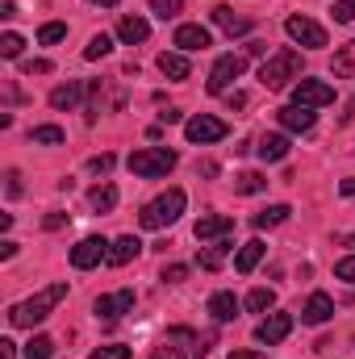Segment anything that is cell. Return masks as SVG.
I'll use <instances>...</instances> for the list:
<instances>
[{
	"label": "cell",
	"mask_w": 355,
	"mask_h": 359,
	"mask_svg": "<svg viewBox=\"0 0 355 359\" xmlns=\"http://www.w3.org/2000/svg\"><path fill=\"white\" fill-rule=\"evenodd\" d=\"M63 297H67V284H51V288H42L38 297H29V301H21V305L8 309V326H17V330H34L38 322L51 318V309H55Z\"/></svg>",
	"instance_id": "1"
},
{
	"label": "cell",
	"mask_w": 355,
	"mask_h": 359,
	"mask_svg": "<svg viewBox=\"0 0 355 359\" xmlns=\"http://www.w3.org/2000/svg\"><path fill=\"white\" fill-rule=\"evenodd\" d=\"M184 205H188L184 188H168L163 196H155L151 205H142L138 222H142V230H163V226H172L180 213H184Z\"/></svg>",
	"instance_id": "2"
},
{
	"label": "cell",
	"mask_w": 355,
	"mask_h": 359,
	"mask_svg": "<svg viewBox=\"0 0 355 359\" xmlns=\"http://www.w3.org/2000/svg\"><path fill=\"white\" fill-rule=\"evenodd\" d=\"M260 80H264L267 92H280L288 88L293 80H301V55L293 50V46H284V50H276L272 59H267L264 67H260Z\"/></svg>",
	"instance_id": "3"
},
{
	"label": "cell",
	"mask_w": 355,
	"mask_h": 359,
	"mask_svg": "<svg viewBox=\"0 0 355 359\" xmlns=\"http://www.w3.org/2000/svg\"><path fill=\"white\" fill-rule=\"evenodd\" d=\"M176 163H180V155L176 151H168V147H147V151H134V155H130V172L142 176V180L168 176Z\"/></svg>",
	"instance_id": "4"
},
{
	"label": "cell",
	"mask_w": 355,
	"mask_h": 359,
	"mask_svg": "<svg viewBox=\"0 0 355 359\" xmlns=\"http://www.w3.org/2000/svg\"><path fill=\"white\" fill-rule=\"evenodd\" d=\"M163 347H168L176 359H205V351H209V334L201 339V334H192V330L176 326V330H168Z\"/></svg>",
	"instance_id": "5"
},
{
	"label": "cell",
	"mask_w": 355,
	"mask_h": 359,
	"mask_svg": "<svg viewBox=\"0 0 355 359\" xmlns=\"http://www.w3.org/2000/svg\"><path fill=\"white\" fill-rule=\"evenodd\" d=\"M243 72H247V55H222V59L213 63V72H209V84H205V88L217 96V92L230 88Z\"/></svg>",
	"instance_id": "6"
},
{
	"label": "cell",
	"mask_w": 355,
	"mask_h": 359,
	"mask_svg": "<svg viewBox=\"0 0 355 359\" xmlns=\"http://www.w3.org/2000/svg\"><path fill=\"white\" fill-rule=\"evenodd\" d=\"M284 29H288V38H293V42H301V46H309V50L326 46V29H322L314 17H305V13L288 17V21H284Z\"/></svg>",
	"instance_id": "7"
},
{
	"label": "cell",
	"mask_w": 355,
	"mask_h": 359,
	"mask_svg": "<svg viewBox=\"0 0 355 359\" xmlns=\"http://www.w3.org/2000/svg\"><path fill=\"white\" fill-rule=\"evenodd\" d=\"M184 134H188V142H222L230 130H226V121L222 117H209V113H201V117H192V121H184Z\"/></svg>",
	"instance_id": "8"
},
{
	"label": "cell",
	"mask_w": 355,
	"mask_h": 359,
	"mask_svg": "<svg viewBox=\"0 0 355 359\" xmlns=\"http://www.w3.org/2000/svg\"><path fill=\"white\" fill-rule=\"evenodd\" d=\"M330 100H335V88L326 80H297L293 84V104H301V109H318Z\"/></svg>",
	"instance_id": "9"
},
{
	"label": "cell",
	"mask_w": 355,
	"mask_h": 359,
	"mask_svg": "<svg viewBox=\"0 0 355 359\" xmlns=\"http://www.w3.org/2000/svg\"><path fill=\"white\" fill-rule=\"evenodd\" d=\"M100 259H109V243H105V238H96V234L72 247V268L88 271V268H96Z\"/></svg>",
	"instance_id": "10"
},
{
	"label": "cell",
	"mask_w": 355,
	"mask_h": 359,
	"mask_svg": "<svg viewBox=\"0 0 355 359\" xmlns=\"http://www.w3.org/2000/svg\"><path fill=\"white\" fill-rule=\"evenodd\" d=\"M126 309H134V288H121V292H113V297H96V305H92V313H96L100 322H117Z\"/></svg>",
	"instance_id": "11"
},
{
	"label": "cell",
	"mask_w": 355,
	"mask_h": 359,
	"mask_svg": "<svg viewBox=\"0 0 355 359\" xmlns=\"http://www.w3.org/2000/svg\"><path fill=\"white\" fill-rule=\"evenodd\" d=\"M288 330H293V313H267L264 322L255 326V339L267 343V347H276V343L288 339Z\"/></svg>",
	"instance_id": "12"
},
{
	"label": "cell",
	"mask_w": 355,
	"mask_h": 359,
	"mask_svg": "<svg viewBox=\"0 0 355 359\" xmlns=\"http://www.w3.org/2000/svg\"><path fill=\"white\" fill-rule=\"evenodd\" d=\"M234 230V217L230 213H205V217H196V226H192V234L205 243V238H226Z\"/></svg>",
	"instance_id": "13"
},
{
	"label": "cell",
	"mask_w": 355,
	"mask_h": 359,
	"mask_svg": "<svg viewBox=\"0 0 355 359\" xmlns=\"http://www.w3.org/2000/svg\"><path fill=\"white\" fill-rule=\"evenodd\" d=\"M335 318V301L326 297V292H309V301H305V309H301V322L305 326H322V322H330Z\"/></svg>",
	"instance_id": "14"
},
{
	"label": "cell",
	"mask_w": 355,
	"mask_h": 359,
	"mask_svg": "<svg viewBox=\"0 0 355 359\" xmlns=\"http://www.w3.org/2000/svg\"><path fill=\"white\" fill-rule=\"evenodd\" d=\"M276 117H280V126L293 130V134H309V130H314V113L301 109V104H284V109H276Z\"/></svg>",
	"instance_id": "15"
},
{
	"label": "cell",
	"mask_w": 355,
	"mask_h": 359,
	"mask_svg": "<svg viewBox=\"0 0 355 359\" xmlns=\"http://www.w3.org/2000/svg\"><path fill=\"white\" fill-rule=\"evenodd\" d=\"M176 46H180V55H188V50H205V46H209V29H205V25H180L176 29Z\"/></svg>",
	"instance_id": "16"
},
{
	"label": "cell",
	"mask_w": 355,
	"mask_h": 359,
	"mask_svg": "<svg viewBox=\"0 0 355 359\" xmlns=\"http://www.w3.org/2000/svg\"><path fill=\"white\" fill-rule=\"evenodd\" d=\"M138 251H142V243H138L134 234H121L117 243H109V264H113V268H126Z\"/></svg>",
	"instance_id": "17"
},
{
	"label": "cell",
	"mask_w": 355,
	"mask_h": 359,
	"mask_svg": "<svg viewBox=\"0 0 355 359\" xmlns=\"http://www.w3.org/2000/svg\"><path fill=\"white\" fill-rule=\"evenodd\" d=\"M209 313H213V322H234L239 318V297L234 292H213L209 297Z\"/></svg>",
	"instance_id": "18"
},
{
	"label": "cell",
	"mask_w": 355,
	"mask_h": 359,
	"mask_svg": "<svg viewBox=\"0 0 355 359\" xmlns=\"http://www.w3.org/2000/svg\"><path fill=\"white\" fill-rule=\"evenodd\" d=\"M255 151H260L264 163H280V159L288 155V138H284V134H264V138L255 142Z\"/></svg>",
	"instance_id": "19"
},
{
	"label": "cell",
	"mask_w": 355,
	"mask_h": 359,
	"mask_svg": "<svg viewBox=\"0 0 355 359\" xmlns=\"http://www.w3.org/2000/svg\"><path fill=\"white\" fill-rule=\"evenodd\" d=\"M147 34H151V25H147L142 17H121V21H117V38H121L126 46H134V42H147Z\"/></svg>",
	"instance_id": "20"
},
{
	"label": "cell",
	"mask_w": 355,
	"mask_h": 359,
	"mask_svg": "<svg viewBox=\"0 0 355 359\" xmlns=\"http://www.w3.org/2000/svg\"><path fill=\"white\" fill-rule=\"evenodd\" d=\"M213 21H217V25H222L230 38L251 29V21H247V17H234V8H230V4H217V8H213Z\"/></svg>",
	"instance_id": "21"
},
{
	"label": "cell",
	"mask_w": 355,
	"mask_h": 359,
	"mask_svg": "<svg viewBox=\"0 0 355 359\" xmlns=\"http://www.w3.org/2000/svg\"><path fill=\"white\" fill-rule=\"evenodd\" d=\"M159 72H163L168 80H188V72H192V67H188V59H184V55L163 50V55H159Z\"/></svg>",
	"instance_id": "22"
},
{
	"label": "cell",
	"mask_w": 355,
	"mask_h": 359,
	"mask_svg": "<svg viewBox=\"0 0 355 359\" xmlns=\"http://www.w3.org/2000/svg\"><path fill=\"white\" fill-rule=\"evenodd\" d=\"M264 255H267V247L260 243V238H251V243H247V247L239 251V259H234V268L243 271V276H251V271H255V264H260Z\"/></svg>",
	"instance_id": "23"
},
{
	"label": "cell",
	"mask_w": 355,
	"mask_h": 359,
	"mask_svg": "<svg viewBox=\"0 0 355 359\" xmlns=\"http://www.w3.org/2000/svg\"><path fill=\"white\" fill-rule=\"evenodd\" d=\"M330 67H335V76H339V80H351V76H355V38L347 42V46H339V50H335V63H330Z\"/></svg>",
	"instance_id": "24"
},
{
	"label": "cell",
	"mask_w": 355,
	"mask_h": 359,
	"mask_svg": "<svg viewBox=\"0 0 355 359\" xmlns=\"http://www.w3.org/2000/svg\"><path fill=\"white\" fill-rule=\"evenodd\" d=\"M288 205H267V209H260L251 222H255V230H272V226H280V222H288Z\"/></svg>",
	"instance_id": "25"
},
{
	"label": "cell",
	"mask_w": 355,
	"mask_h": 359,
	"mask_svg": "<svg viewBox=\"0 0 355 359\" xmlns=\"http://www.w3.org/2000/svg\"><path fill=\"white\" fill-rule=\"evenodd\" d=\"M88 205L96 209V213H109V209L117 205V188H113V184H96V188L88 192Z\"/></svg>",
	"instance_id": "26"
},
{
	"label": "cell",
	"mask_w": 355,
	"mask_h": 359,
	"mask_svg": "<svg viewBox=\"0 0 355 359\" xmlns=\"http://www.w3.org/2000/svg\"><path fill=\"white\" fill-rule=\"evenodd\" d=\"M80 96H84L80 84H59V88L51 92V104L55 109H72V104H80Z\"/></svg>",
	"instance_id": "27"
},
{
	"label": "cell",
	"mask_w": 355,
	"mask_h": 359,
	"mask_svg": "<svg viewBox=\"0 0 355 359\" xmlns=\"http://www.w3.org/2000/svg\"><path fill=\"white\" fill-rule=\"evenodd\" d=\"M63 138H67V134H63L59 126H34V130H29V142H38V147H59Z\"/></svg>",
	"instance_id": "28"
},
{
	"label": "cell",
	"mask_w": 355,
	"mask_h": 359,
	"mask_svg": "<svg viewBox=\"0 0 355 359\" xmlns=\"http://www.w3.org/2000/svg\"><path fill=\"white\" fill-rule=\"evenodd\" d=\"M51 355H55V339L51 334H34L25 343V359H51Z\"/></svg>",
	"instance_id": "29"
},
{
	"label": "cell",
	"mask_w": 355,
	"mask_h": 359,
	"mask_svg": "<svg viewBox=\"0 0 355 359\" xmlns=\"http://www.w3.org/2000/svg\"><path fill=\"white\" fill-rule=\"evenodd\" d=\"M272 305H276V292H272V288H251V292H247V309H251V313H264Z\"/></svg>",
	"instance_id": "30"
},
{
	"label": "cell",
	"mask_w": 355,
	"mask_h": 359,
	"mask_svg": "<svg viewBox=\"0 0 355 359\" xmlns=\"http://www.w3.org/2000/svg\"><path fill=\"white\" fill-rule=\"evenodd\" d=\"M267 180L260 176V172H243V176L234 180V192H243V196H251V192H264Z\"/></svg>",
	"instance_id": "31"
},
{
	"label": "cell",
	"mask_w": 355,
	"mask_h": 359,
	"mask_svg": "<svg viewBox=\"0 0 355 359\" xmlns=\"http://www.w3.org/2000/svg\"><path fill=\"white\" fill-rule=\"evenodd\" d=\"M63 38H67V25H63V21H46V25L38 29V42H42V46H55V42H63Z\"/></svg>",
	"instance_id": "32"
},
{
	"label": "cell",
	"mask_w": 355,
	"mask_h": 359,
	"mask_svg": "<svg viewBox=\"0 0 355 359\" xmlns=\"http://www.w3.org/2000/svg\"><path fill=\"white\" fill-rule=\"evenodd\" d=\"M226 251H230V243H226V238H217V247H209V251L201 255V268H205V271H217V268H222V255H226Z\"/></svg>",
	"instance_id": "33"
},
{
	"label": "cell",
	"mask_w": 355,
	"mask_h": 359,
	"mask_svg": "<svg viewBox=\"0 0 355 359\" xmlns=\"http://www.w3.org/2000/svg\"><path fill=\"white\" fill-rule=\"evenodd\" d=\"M109 50H113V38H109V34H96L88 46H84V59H92V63H96V59H105Z\"/></svg>",
	"instance_id": "34"
},
{
	"label": "cell",
	"mask_w": 355,
	"mask_h": 359,
	"mask_svg": "<svg viewBox=\"0 0 355 359\" xmlns=\"http://www.w3.org/2000/svg\"><path fill=\"white\" fill-rule=\"evenodd\" d=\"M21 46H25V42H21V34H0V55H4V59H17V55H21Z\"/></svg>",
	"instance_id": "35"
},
{
	"label": "cell",
	"mask_w": 355,
	"mask_h": 359,
	"mask_svg": "<svg viewBox=\"0 0 355 359\" xmlns=\"http://www.w3.org/2000/svg\"><path fill=\"white\" fill-rule=\"evenodd\" d=\"M88 359H130V347H117V343L113 347H96Z\"/></svg>",
	"instance_id": "36"
},
{
	"label": "cell",
	"mask_w": 355,
	"mask_h": 359,
	"mask_svg": "<svg viewBox=\"0 0 355 359\" xmlns=\"http://www.w3.org/2000/svg\"><path fill=\"white\" fill-rule=\"evenodd\" d=\"M335 21H339V25L355 21V0H335Z\"/></svg>",
	"instance_id": "37"
},
{
	"label": "cell",
	"mask_w": 355,
	"mask_h": 359,
	"mask_svg": "<svg viewBox=\"0 0 355 359\" xmlns=\"http://www.w3.org/2000/svg\"><path fill=\"white\" fill-rule=\"evenodd\" d=\"M335 276H339V280H347V284H355V255L339 259V264H335Z\"/></svg>",
	"instance_id": "38"
},
{
	"label": "cell",
	"mask_w": 355,
	"mask_h": 359,
	"mask_svg": "<svg viewBox=\"0 0 355 359\" xmlns=\"http://www.w3.org/2000/svg\"><path fill=\"white\" fill-rule=\"evenodd\" d=\"M88 172H96V176H109V172H113V155H96V159H88Z\"/></svg>",
	"instance_id": "39"
},
{
	"label": "cell",
	"mask_w": 355,
	"mask_h": 359,
	"mask_svg": "<svg viewBox=\"0 0 355 359\" xmlns=\"http://www.w3.org/2000/svg\"><path fill=\"white\" fill-rule=\"evenodd\" d=\"M151 8L168 21V17H176V13H180V0H151Z\"/></svg>",
	"instance_id": "40"
},
{
	"label": "cell",
	"mask_w": 355,
	"mask_h": 359,
	"mask_svg": "<svg viewBox=\"0 0 355 359\" xmlns=\"http://www.w3.org/2000/svg\"><path fill=\"white\" fill-rule=\"evenodd\" d=\"M163 280H168V284H180V280H188V264H168V268H163Z\"/></svg>",
	"instance_id": "41"
},
{
	"label": "cell",
	"mask_w": 355,
	"mask_h": 359,
	"mask_svg": "<svg viewBox=\"0 0 355 359\" xmlns=\"http://www.w3.org/2000/svg\"><path fill=\"white\" fill-rule=\"evenodd\" d=\"M55 67H51V59H29L25 63V76H51Z\"/></svg>",
	"instance_id": "42"
},
{
	"label": "cell",
	"mask_w": 355,
	"mask_h": 359,
	"mask_svg": "<svg viewBox=\"0 0 355 359\" xmlns=\"http://www.w3.org/2000/svg\"><path fill=\"white\" fill-rule=\"evenodd\" d=\"M0 359H17V343L13 339H0Z\"/></svg>",
	"instance_id": "43"
},
{
	"label": "cell",
	"mask_w": 355,
	"mask_h": 359,
	"mask_svg": "<svg viewBox=\"0 0 355 359\" xmlns=\"http://www.w3.org/2000/svg\"><path fill=\"white\" fill-rule=\"evenodd\" d=\"M13 255H17V243H13V238H4V243H0V259H13Z\"/></svg>",
	"instance_id": "44"
},
{
	"label": "cell",
	"mask_w": 355,
	"mask_h": 359,
	"mask_svg": "<svg viewBox=\"0 0 355 359\" xmlns=\"http://www.w3.org/2000/svg\"><path fill=\"white\" fill-rule=\"evenodd\" d=\"M8 196H21V176L17 172H8Z\"/></svg>",
	"instance_id": "45"
},
{
	"label": "cell",
	"mask_w": 355,
	"mask_h": 359,
	"mask_svg": "<svg viewBox=\"0 0 355 359\" xmlns=\"http://www.w3.org/2000/svg\"><path fill=\"white\" fill-rule=\"evenodd\" d=\"M226 359H267V355H260V351H230Z\"/></svg>",
	"instance_id": "46"
},
{
	"label": "cell",
	"mask_w": 355,
	"mask_h": 359,
	"mask_svg": "<svg viewBox=\"0 0 355 359\" xmlns=\"http://www.w3.org/2000/svg\"><path fill=\"white\" fill-rule=\"evenodd\" d=\"M159 121H168V126H176V121H180V109H168V113H159Z\"/></svg>",
	"instance_id": "47"
},
{
	"label": "cell",
	"mask_w": 355,
	"mask_h": 359,
	"mask_svg": "<svg viewBox=\"0 0 355 359\" xmlns=\"http://www.w3.org/2000/svg\"><path fill=\"white\" fill-rule=\"evenodd\" d=\"M339 192H343V196H355V176L343 180V188H339Z\"/></svg>",
	"instance_id": "48"
},
{
	"label": "cell",
	"mask_w": 355,
	"mask_h": 359,
	"mask_svg": "<svg viewBox=\"0 0 355 359\" xmlns=\"http://www.w3.org/2000/svg\"><path fill=\"white\" fill-rule=\"evenodd\" d=\"M96 4H117V0H96Z\"/></svg>",
	"instance_id": "49"
}]
</instances>
